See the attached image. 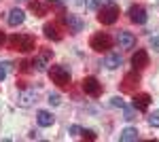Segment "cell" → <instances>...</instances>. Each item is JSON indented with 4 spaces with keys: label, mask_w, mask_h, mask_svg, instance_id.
Here are the masks:
<instances>
[{
    "label": "cell",
    "mask_w": 159,
    "mask_h": 142,
    "mask_svg": "<svg viewBox=\"0 0 159 142\" xmlns=\"http://www.w3.org/2000/svg\"><path fill=\"white\" fill-rule=\"evenodd\" d=\"M112 36L106 34V32H98V34L91 36V40H89V47L93 49V51H98V53H102V51H108V49H112Z\"/></svg>",
    "instance_id": "3"
},
{
    "label": "cell",
    "mask_w": 159,
    "mask_h": 142,
    "mask_svg": "<svg viewBox=\"0 0 159 142\" xmlns=\"http://www.w3.org/2000/svg\"><path fill=\"white\" fill-rule=\"evenodd\" d=\"M119 140H121V142L138 140V130H136V127H125V130L121 131V136H119Z\"/></svg>",
    "instance_id": "17"
},
{
    "label": "cell",
    "mask_w": 159,
    "mask_h": 142,
    "mask_svg": "<svg viewBox=\"0 0 159 142\" xmlns=\"http://www.w3.org/2000/svg\"><path fill=\"white\" fill-rule=\"evenodd\" d=\"M4 43H7V36H4V32H2V30H0V47H2V45H4Z\"/></svg>",
    "instance_id": "31"
},
{
    "label": "cell",
    "mask_w": 159,
    "mask_h": 142,
    "mask_svg": "<svg viewBox=\"0 0 159 142\" xmlns=\"http://www.w3.org/2000/svg\"><path fill=\"white\" fill-rule=\"evenodd\" d=\"M36 121L40 127H51L53 123H55V117L51 115L49 110H38L36 112Z\"/></svg>",
    "instance_id": "12"
},
{
    "label": "cell",
    "mask_w": 159,
    "mask_h": 142,
    "mask_svg": "<svg viewBox=\"0 0 159 142\" xmlns=\"http://www.w3.org/2000/svg\"><path fill=\"white\" fill-rule=\"evenodd\" d=\"M132 66H134V70H142V68L148 66V53L144 49H138L132 55Z\"/></svg>",
    "instance_id": "9"
},
{
    "label": "cell",
    "mask_w": 159,
    "mask_h": 142,
    "mask_svg": "<svg viewBox=\"0 0 159 142\" xmlns=\"http://www.w3.org/2000/svg\"><path fill=\"white\" fill-rule=\"evenodd\" d=\"M68 131H70V136H79V134H81V127H79V125H70Z\"/></svg>",
    "instance_id": "26"
},
{
    "label": "cell",
    "mask_w": 159,
    "mask_h": 142,
    "mask_svg": "<svg viewBox=\"0 0 159 142\" xmlns=\"http://www.w3.org/2000/svg\"><path fill=\"white\" fill-rule=\"evenodd\" d=\"M7 21H9V25L17 28V25H21L25 21V13L21 11V9H13V11L9 13V17H7Z\"/></svg>",
    "instance_id": "11"
},
{
    "label": "cell",
    "mask_w": 159,
    "mask_h": 142,
    "mask_svg": "<svg viewBox=\"0 0 159 142\" xmlns=\"http://www.w3.org/2000/svg\"><path fill=\"white\" fill-rule=\"evenodd\" d=\"M148 125L151 127H159V110H153L148 115Z\"/></svg>",
    "instance_id": "22"
},
{
    "label": "cell",
    "mask_w": 159,
    "mask_h": 142,
    "mask_svg": "<svg viewBox=\"0 0 159 142\" xmlns=\"http://www.w3.org/2000/svg\"><path fill=\"white\" fill-rule=\"evenodd\" d=\"M61 19H64V24H66V28H68V32H72V34H79V32H83V28H85V24H83V19L79 17V15H74V13H64L61 15Z\"/></svg>",
    "instance_id": "6"
},
{
    "label": "cell",
    "mask_w": 159,
    "mask_h": 142,
    "mask_svg": "<svg viewBox=\"0 0 159 142\" xmlns=\"http://www.w3.org/2000/svg\"><path fill=\"white\" fill-rule=\"evenodd\" d=\"M123 119H127V121H134V119H136V108H134V106H132V108L125 106V108H123Z\"/></svg>",
    "instance_id": "23"
},
{
    "label": "cell",
    "mask_w": 159,
    "mask_h": 142,
    "mask_svg": "<svg viewBox=\"0 0 159 142\" xmlns=\"http://www.w3.org/2000/svg\"><path fill=\"white\" fill-rule=\"evenodd\" d=\"M38 100H36V94L34 91H21V94L17 95V106L19 108H30L34 106Z\"/></svg>",
    "instance_id": "10"
},
{
    "label": "cell",
    "mask_w": 159,
    "mask_h": 142,
    "mask_svg": "<svg viewBox=\"0 0 159 142\" xmlns=\"http://www.w3.org/2000/svg\"><path fill=\"white\" fill-rule=\"evenodd\" d=\"M106 4H112V0H96V7H106Z\"/></svg>",
    "instance_id": "28"
},
{
    "label": "cell",
    "mask_w": 159,
    "mask_h": 142,
    "mask_svg": "<svg viewBox=\"0 0 159 142\" xmlns=\"http://www.w3.org/2000/svg\"><path fill=\"white\" fill-rule=\"evenodd\" d=\"M81 136H83V138H87V140H96V138H98L93 130H81Z\"/></svg>",
    "instance_id": "25"
},
{
    "label": "cell",
    "mask_w": 159,
    "mask_h": 142,
    "mask_svg": "<svg viewBox=\"0 0 159 142\" xmlns=\"http://www.w3.org/2000/svg\"><path fill=\"white\" fill-rule=\"evenodd\" d=\"M49 76H51V81L55 85H60V87H68V85H70V79H72L68 66H51Z\"/></svg>",
    "instance_id": "2"
},
{
    "label": "cell",
    "mask_w": 159,
    "mask_h": 142,
    "mask_svg": "<svg viewBox=\"0 0 159 142\" xmlns=\"http://www.w3.org/2000/svg\"><path fill=\"white\" fill-rule=\"evenodd\" d=\"M28 7H30V11H32V13H36L38 17H40V15H45V7H43L38 0H30V4H28Z\"/></svg>",
    "instance_id": "20"
},
{
    "label": "cell",
    "mask_w": 159,
    "mask_h": 142,
    "mask_svg": "<svg viewBox=\"0 0 159 142\" xmlns=\"http://www.w3.org/2000/svg\"><path fill=\"white\" fill-rule=\"evenodd\" d=\"M9 43H11L13 49H17V51H21V53H28V51H34L36 47V38L30 34H15L9 38Z\"/></svg>",
    "instance_id": "1"
},
{
    "label": "cell",
    "mask_w": 159,
    "mask_h": 142,
    "mask_svg": "<svg viewBox=\"0 0 159 142\" xmlns=\"http://www.w3.org/2000/svg\"><path fill=\"white\" fill-rule=\"evenodd\" d=\"M127 15H129V21H134V24H138V25L147 24V19H148L147 9H144V7H140V4H132V7H129V11H127Z\"/></svg>",
    "instance_id": "7"
},
{
    "label": "cell",
    "mask_w": 159,
    "mask_h": 142,
    "mask_svg": "<svg viewBox=\"0 0 159 142\" xmlns=\"http://www.w3.org/2000/svg\"><path fill=\"white\" fill-rule=\"evenodd\" d=\"M47 62H49V59H47L45 55H43V53H40L38 57H34L32 66H34V70H38V72H45V70H47Z\"/></svg>",
    "instance_id": "18"
},
{
    "label": "cell",
    "mask_w": 159,
    "mask_h": 142,
    "mask_svg": "<svg viewBox=\"0 0 159 142\" xmlns=\"http://www.w3.org/2000/svg\"><path fill=\"white\" fill-rule=\"evenodd\" d=\"M121 64H123V59H121L119 53H108V55L104 57V66H106L108 70H117Z\"/></svg>",
    "instance_id": "15"
},
{
    "label": "cell",
    "mask_w": 159,
    "mask_h": 142,
    "mask_svg": "<svg viewBox=\"0 0 159 142\" xmlns=\"http://www.w3.org/2000/svg\"><path fill=\"white\" fill-rule=\"evenodd\" d=\"M81 87H83V91H85L87 95H91V98H100V95H102V83H100L96 76H85Z\"/></svg>",
    "instance_id": "5"
},
{
    "label": "cell",
    "mask_w": 159,
    "mask_h": 142,
    "mask_svg": "<svg viewBox=\"0 0 159 142\" xmlns=\"http://www.w3.org/2000/svg\"><path fill=\"white\" fill-rule=\"evenodd\" d=\"M47 7H49V9H53V11H57L60 15H64V13H66V4H64L61 0H47Z\"/></svg>",
    "instance_id": "19"
},
{
    "label": "cell",
    "mask_w": 159,
    "mask_h": 142,
    "mask_svg": "<svg viewBox=\"0 0 159 142\" xmlns=\"http://www.w3.org/2000/svg\"><path fill=\"white\" fill-rule=\"evenodd\" d=\"M138 83H140V76L136 74V70L125 74V79H123V91H132L134 87H138Z\"/></svg>",
    "instance_id": "14"
},
{
    "label": "cell",
    "mask_w": 159,
    "mask_h": 142,
    "mask_svg": "<svg viewBox=\"0 0 159 142\" xmlns=\"http://www.w3.org/2000/svg\"><path fill=\"white\" fill-rule=\"evenodd\" d=\"M110 106H115V108H125L127 104H125V100H123V98H119V95H112V98H110Z\"/></svg>",
    "instance_id": "21"
},
{
    "label": "cell",
    "mask_w": 159,
    "mask_h": 142,
    "mask_svg": "<svg viewBox=\"0 0 159 142\" xmlns=\"http://www.w3.org/2000/svg\"><path fill=\"white\" fill-rule=\"evenodd\" d=\"M132 104H134L136 110H147L148 104H151V95H148V94H136Z\"/></svg>",
    "instance_id": "13"
},
{
    "label": "cell",
    "mask_w": 159,
    "mask_h": 142,
    "mask_svg": "<svg viewBox=\"0 0 159 142\" xmlns=\"http://www.w3.org/2000/svg\"><path fill=\"white\" fill-rule=\"evenodd\" d=\"M151 47L159 53V36H153V38H151Z\"/></svg>",
    "instance_id": "27"
},
{
    "label": "cell",
    "mask_w": 159,
    "mask_h": 142,
    "mask_svg": "<svg viewBox=\"0 0 159 142\" xmlns=\"http://www.w3.org/2000/svg\"><path fill=\"white\" fill-rule=\"evenodd\" d=\"M43 32H45V36L49 38V40H60L61 34L57 32V25L55 24H45L43 25Z\"/></svg>",
    "instance_id": "16"
},
{
    "label": "cell",
    "mask_w": 159,
    "mask_h": 142,
    "mask_svg": "<svg viewBox=\"0 0 159 142\" xmlns=\"http://www.w3.org/2000/svg\"><path fill=\"white\" fill-rule=\"evenodd\" d=\"M85 7L87 9H93L96 7V0H85Z\"/></svg>",
    "instance_id": "29"
},
{
    "label": "cell",
    "mask_w": 159,
    "mask_h": 142,
    "mask_svg": "<svg viewBox=\"0 0 159 142\" xmlns=\"http://www.w3.org/2000/svg\"><path fill=\"white\" fill-rule=\"evenodd\" d=\"M119 19V7L112 2V4H106V7H102L98 13V21L104 25H112L115 21Z\"/></svg>",
    "instance_id": "4"
},
{
    "label": "cell",
    "mask_w": 159,
    "mask_h": 142,
    "mask_svg": "<svg viewBox=\"0 0 159 142\" xmlns=\"http://www.w3.org/2000/svg\"><path fill=\"white\" fill-rule=\"evenodd\" d=\"M117 45L121 49H134L136 47V36L132 32H117Z\"/></svg>",
    "instance_id": "8"
},
{
    "label": "cell",
    "mask_w": 159,
    "mask_h": 142,
    "mask_svg": "<svg viewBox=\"0 0 159 142\" xmlns=\"http://www.w3.org/2000/svg\"><path fill=\"white\" fill-rule=\"evenodd\" d=\"M28 136H30V138H32V140H36V138H38V131H30V134H28Z\"/></svg>",
    "instance_id": "32"
},
{
    "label": "cell",
    "mask_w": 159,
    "mask_h": 142,
    "mask_svg": "<svg viewBox=\"0 0 159 142\" xmlns=\"http://www.w3.org/2000/svg\"><path fill=\"white\" fill-rule=\"evenodd\" d=\"M4 76H7V68L0 66V81H4Z\"/></svg>",
    "instance_id": "30"
},
{
    "label": "cell",
    "mask_w": 159,
    "mask_h": 142,
    "mask_svg": "<svg viewBox=\"0 0 159 142\" xmlns=\"http://www.w3.org/2000/svg\"><path fill=\"white\" fill-rule=\"evenodd\" d=\"M47 102H49L51 106H60V104H61V98H60V94H49Z\"/></svg>",
    "instance_id": "24"
}]
</instances>
